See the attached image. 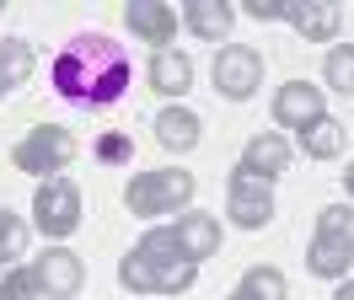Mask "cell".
Returning a JSON list of instances; mask_svg holds the SVG:
<instances>
[{
  "label": "cell",
  "instance_id": "obj_1",
  "mask_svg": "<svg viewBox=\"0 0 354 300\" xmlns=\"http://www.w3.org/2000/svg\"><path fill=\"white\" fill-rule=\"evenodd\" d=\"M129 75L134 64L129 54L118 48V38H108V32H81V38H70L59 54H54V64H48V81H54V91L65 97V102L75 107H113L124 91H129Z\"/></svg>",
  "mask_w": 354,
  "mask_h": 300
},
{
  "label": "cell",
  "instance_id": "obj_2",
  "mask_svg": "<svg viewBox=\"0 0 354 300\" xmlns=\"http://www.w3.org/2000/svg\"><path fill=\"white\" fill-rule=\"evenodd\" d=\"M194 279H199V263L167 236V225L145 231L140 247L118 263V284L134 295H183V290H194Z\"/></svg>",
  "mask_w": 354,
  "mask_h": 300
},
{
  "label": "cell",
  "instance_id": "obj_3",
  "mask_svg": "<svg viewBox=\"0 0 354 300\" xmlns=\"http://www.w3.org/2000/svg\"><path fill=\"white\" fill-rule=\"evenodd\" d=\"M194 171L183 167H156V171H140L129 177V188H124V209L134 220H161V214H177L188 198H194Z\"/></svg>",
  "mask_w": 354,
  "mask_h": 300
},
{
  "label": "cell",
  "instance_id": "obj_4",
  "mask_svg": "<svg viewBox=\"0 0 354 300\" xmlns=\"http://www.w3.org/2000/svg\"><path fill=\"white\" fill-rule=\"evenodd\" d=\"M354 263V209L349 204H328L317 214V236L306 247V268L317 279H344Z\"/></svg>",
  "mask_w": 354,
  "mask_h": 300
},
{
  "label": "cell",
  "instance_id": "obj_5",
  "mask_svg": "<svg viewBox=\"0 0 354 300\" xmlns=\"http://www.w3.org/2000/svg\"><path fill=\"white\" fill-rule=\"evenodd\" d=\"M75 134L59 124H38V129H27L22 140H17V150H11V161L27 171V177H59V171L75 161Z\"/></svg>",
  "mask_w": 354,
  "mask_h": 300
},
{
  "label": "cell",
  "instance_id": "obj_6",
  "mask_svg": "<svg viewBox=\"0 0 354 300\" xmlns=\"http://www.w3.org/2000/svg\"><path fill=\"white\" fill-rule=\"evenodd\" d=\"M32 220H38L44 236L65 241V236L81 225V188H75L70 177H44L38 193H32Z\"/></svg>",
  "mask_w": 354,
  "mask_h": 300
},
{
  "label": "cell",
  "instance_id": "obj_7",
  "mask_svg": "<svg viewBox=\"0 0 354 300\" xmlns=\"http://www.w3.org/2000/svg\"><path fill=\"white\" fill-rule=\"evenodd\" d=\"M225 214L242 231H263L268 220H274V188H268L258 171H247L242 161L231 167V182H225Z\"/></svg>",
  "mask_w": 354,
  "mask_h": 300
},
{
  "label": "cell",
  "instance_id": "obj_8",
  "mask_svg": "<svg viewBox=\"0 0 354 300\" xmlns=\"http://www.w3.org/2000/svg\"><path fill=\"white\" fill-rule=\"evenodd\" d=\"M258 86H263V54H258V48H247V43L215 48V91H221V97L247 102Z\"/></svg>",
  "mask_w": 354,
  "mask_h": 300
},
{
  "label": "cell",
  "instance_id": "obj_9",
  "mask_svg": "<svg viewBox=\"0 0 354 300\" xmlns=\"http://www.w3.org/2000/svg\"><path fill=\"white\" fill-rule=\"evenodd\" d=\"M32 279H38V290H44L48 300H70V295H81L86 263L70 252V247H48V252L32 263Z\"/></svg>",
  "mask_w": 354,
  "mask_h": 300
},
{
  "label": "cell",
  "instance_id": "obj_10",
  "mask_svg": "<svg viewBox=\"0 0 354 300\" xmlns=\"http://www.w3.org/2000/svg\"><path fill=\"white\" fill-rule=\"evenodd\" d=\"M167 236H172L194 263H204V257L221 252V220H215V214H204V209H183L172 225H167Z\"/></svg>",
  "mask_w": 354,
  "mask_h": 300
},
{
  "label": "cell",
  "instance_id": "obj_11",
  "mask_svg": "<svg viewBox=\"0 0 354 300\" xmlns=\"http://www.w3.org/2000/svg\"><path fill=\"white\" fill-rule=\"evenodd\" d=\"M124 21H129L134 38H145L151 48H172V38H177V6H167V0H134L124 11Z\"/></svg>",
  "mask_w": 354,
  "mask_h": 300
},
{
  "label": "cell",
  "instance_id": "obj_12",
  "mask_svg": "<svg viewBox=\"0 0 354 300\" xmlns=\"http://www.w3.org/2000/svg\"><path fill=\"white\" fill-rule=\"evenodd\" d=\"M285 21L311 43H328L338 38V27H344V11L333 6V0H285Z\"/></svg>",
  "mask_w": 354,
  "mask_h": 300
},
{
  "label": "cell",
  "instance_id": "obj_13",
  "mask_svg": "<svg viewBox=\"0 0 354 300\" xmlns=\"http://www.w3.org/2000/svg\"><path fill=\"white\" fill-rule=\"evenodd\" d=\"M311 118H322V91L311 81H285L274 91V124L279 129H306Z\"/></svg>",
  "mask_w": 354,
  "mask_h": 300
},
{
  "label": "cell",
  "instance_id": "obj_14",
  "mask_svg": "<svg viewBox=\"0 0 354 300\" xmlns=\"http://www.w3.org/2000/svg\"><path fill=\"white\" fill-rule=\"evenodd\" d=\"M290 161H295V150H290L285 134H252V140H247V150H242V167H247V171H258L263 182L285 177Z\"/></svg>",
  "mask_w": 354,
  "mask_h": 300
},
{
  "label": "cell",
  "instance_id": "obj_15",
  "mask_svg": "<svg viewBox=\"0 0 354 300\" xmlns=\"http://www.w3.org/2000/svg\"><path fill=\"white\" fill-rule=\"evenodd\" d=\"M183 21H188L194 38L221 43L225 32L236 27V6H225V0H188V6H183Z\"/></svg>",
  "mask_w": 354,
  "mask_h": 300
},
{
  "label": "cell",
  "instance_id": "obj_16",
  "mask_svg": "<svg viewBox=\"0 0 354 300\" xmlns=\"http://www.w3.org/2000/svg\"><path fill=\"white\" fill-rule=\"evenodd\" d=\"M151 86L161 97H183L194 86V59L183 48H156L151 54Z\"/></svg>",
  "mask_w": 354,
  "mask_h": 300
},
{
  "label": "cell",
  "instance_id": "obj_17",
  "mask_svg": "<svg viewBox=\"0 0 354 300\" xmlns=\"http://www.w3.org/2000/svg\"><path fill=\"white\" fill-rule=\"evenodd\" d=\"M199 113H194V107H161V113H156V140H161V145L167 150H194L199 145Z\"/></svg>",
  "mask_w": 354,
  "mask_h": 300
},
{
  "label": "cell",
  "instance_id": "obj_18",
  "mask_svg": "<svg viewBox=\"0 0 354 300\" xmlns=\"http://www.w3.org/2000/svg\"><path fill=\"white\" fill-rule=\"evenodd\" d=\"M301 150H306L311 161H333V156L344 150V124L328 118V113H322V118H311V124L301 129Z\"/></svg>",
  "mask_w": 354,
  "mask_h": 300
},
{
  "label": "cell",
  "instance_id": "obj_19",
  "mask_svg": "<svg viewBox=\"0 0 354 300\" xmlns=\"http://www.w3.org/2000/svg\"><path fill=\"white\" fill-rule=\"evenodd\" d=\"M32 48H27L22 38H0V91H17V86H27V75H32Z\"/></svg>",
  "mask_w": 354,
  "mask_h": 300
},
{
  "label": "cell",
  "instance_id": "obj_20",
  "mask_svg": "<svg viewBox=\"0 0 354 300\" xmlns=\"http://www.w3.org/2000/svg\"><path fill=\"white\" fill-rule=\"evenodd\" d=\"M236 290H242V295H252V300H285V295H290V279L279 274V268H268V263H252Z\"/></svg>",
  "mask_w": 354,
  "mask_h": 300
},
{
  "label": "cell",
  "instance_id": "obj_21",
  "mask_svg": "<svg viewBox=\"0 0 354 300\" xmlns=\"http://www.w3.org/2000/svg\"><path fill=\"white\" fill-rule=\"evenodd\" d=\"M322 75H328L333 91L354 97V43H338V48H328V59H322Z\"/></svg>",
  "mask_w": 354,
  "mask_h": 300
},
{
  "label": "cell",
  "instance_id": "obj_22",
  "mask_svg": "<svg viewBox=\"0 0 354 300\" xmlns=\"http://www.w3.org/2000/svg\"><path fill=\"white\" fill-rule=\"evenodd\" d=\"M22 252H27V220L11 214V209H0V268L17 263Z\"/></svg>",
  "mask_w": 354,
  "mask_h": 300
},
{
  "label": "cell",
  "instance_id": "obj_23",
  "mask_svg": "<svg viewBox=\"0 0 354 300\" xmlns=\"http://www.w3.org/2000/svg\"><path fill=\"white\" fill-rule=\"evenodd\" d=\"M0 300H44L32 268H6V279H0Z\"/></svg>",
  "mask_w": 354,
  "mask_h": 300
},
{
  "label": "cell",
  "instance_id": "obj_24",
  "mask_svg": "<svg viewBox=\"0 0 354 300\" xmlns=\"http://www.w3.org/2000/svg\"><path fill=\"white\" fill-rule=\"evenodd\" d=\"M97 161H108V167H124V161H134V134H97Z\"/></svg>",
  "mask_w": 354,
  "mask_h": 300
},
{
  "label": "cell",
  "instance_id": "obj_25",
  "mask_svg": "<svg viewBox=\"0 0 354 300\" xmlns=\"http://www.w3.org/2000/svg\"><path fill=\"white\" fill-rule=\"evenodd\" d=\"M247 11L258 21H285V0H247Z\"/></svg>",
  "mask_w": 354,
  "mask_h": 300
},
{
  "label": "cell",
  "instance_id": "obj_26",
  "mask_svg": "<svg viewBox=\"0 0 354 300\" xmlns=\"http://www.w3.org/2000/svg\"><path fill=\"white\" fill-rule=\"evenodd\" d=\"M333 300H354V279H344V284L333 290Z\"/></svg>",
  "mask_w": 354,
  "mask_h": 300
},
{
  "label": "cell",
  "instance_id": "obj_27",
  "mask_svg": "<svg viewBox=\"0 0 354 300\" xmlns=\"http://www.w3.org/2000/svg\"><path fill=\"white\" fill-rule=\"evenodd\" d=\"M344 188H349V198H354V161H349V171H344Z\"/></svg>",
  "mask_w": 354,
  "mask_h": 300
},
{
  "label": "cell",
  "instance_id": "obj_28",
  "mask_svg": "<svg viewBox=\"0 0 354 300\" xmlns=\"http://www.w3.org/2000/svg\"><path fill=\"white\" fill-rule=\"evenodd\" d=\"M225 300H252V295H242V290H231V295H225Z\"/></svg>",
  "mask_w": 354,
  "mask_h": 300
},
{
  "label": "cell",
  "instance_id": "obj_29",
  "mask_svg": "<svg viewBox=\"0 0 354 300\" xmlns=\"http://www.w3.org/2000/svg\"><path fill=\"white\" fill-rule=\"evenodd\" d=\"M0 6H6V0H0Z\"/></svg>",
  "mask_w": 354,
  "mask_h": 300
}]
</instances>
